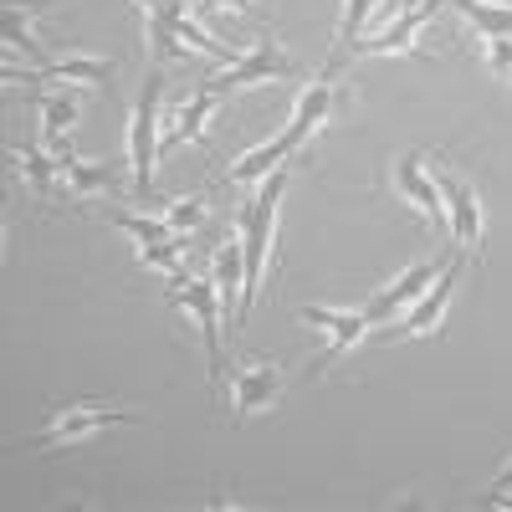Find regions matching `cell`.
Returning a JSON list of instances; mask_svg holds the SVG:
<instances>
[{
	"instance_id": "e0dca14e",
	"label": "cell",
	"mask_w": 512,
	"mask_h": 512,
	"mask_svg": "<svg viewBox=\"0 0 512 512\" xmlns=\"http://www.w3.org/2000/svg\"><path fill=\"white\" fill-rule=\"evenodd\" d=\"M216 287H221V303H226V308H241V287H246V256H241V241H231V246L216 256Z\"/></svg>"
},
{
	"instance_id": "9a60e30c",
	"label": "cell",
	"mask_w": 512,
	"mask_h": 512,
	"mask_svg": "<svg viewBox=\"0 0 512 512\" xmlns=\"http://www.w3.org/2000/svg\"><path fill=\"white\" fill-rule=\"evenodd\" d=\"M36 113H41V128H47L52 154H67V149H62V134L77 123V98H72V93H41V98H36Z\"/></svg>"
},
{
	"instance_id": "5b68a950",
	"label": "cell",
	"mask_w": 512,
	"mask_h": 512,
	"mask_svg": "<svg viewBox=\"0 0 512 512\" xmlns=\"http://www.w3.org/2000/svg\"><path fill=\"white\" fill-rule=\"evenodd\" d=\"M446 262H451V256H446ZM446 262H415L400 282H390V287H384L379 297H369V308H364V318L374 323V328H384V323H390V318H405V308L415 303V297L425 292V287H431L436 277H441V267Z\"/></svg>"
},
{
	"instance_id": "277c9868",
	"label": "cell",
	"mask_w": 512,
	"mask_h": 512,
	"mask_svg": "<svg viewBox=\"0 0 512 512\" xmlns=\"http://www.w3.org/2000/svg\"><path fill=\"white\" fill-rule=\"evenodd\" d=\"M297 62L277 47V41H256L251 52H241L231 67H221L216 77L205 82L210 93H231V88H251V82H272V77H292Z\"/></svg>"
},
{
	"instance_id": "ffe728a7",
	"label": "cell",
	"mask_w": 512,
	"mask_h": 512,
	"mask_svg": "<svg viewBox=\"0 0 512 512\" xmlns=\"http://www.w3.org/2000/svg\"><path fill=\"white\" fill-rule=\"evenodd\" d=\"M62 159V175L72 185V195H93V190H108L113 185V164H82L72 154H57Z\"/></svg>"
},
{
	"instance_id": "cb8c5ba5",
	"label": "cell",
	"mask_w": 512,
	"mask_h": 512,
	"mask_svg": "<svg viewBox=\"0 0 512 512\" xmlns=\"http://www.w3.org/2000/svg\"><path fill=\"white\" fill-rule=\"evenodd\" d=\"M164 221L175 226L180 236H185V231H195V226L205 221V200H200V195H190V200H175V205H169V216H164Z\"/></svg>"
},
{
	"instance_id": "ac0fdd59",
	"label": "cell",
	"mask_w": 512,
	"mask_h": 512,
	"mask_svg": "<svg viewBox=\"0 0 512 512\" xmlns=\"http://www.w3.org/2000/svg\"><path fill=\"white\" fill-rule=\"evenodd\" d=\"M11 159L21 164V175L31 180L36 195H52V180L62 175V159L57 154H41V149H11Z\"/></svg>"
},
{
	"instance_id": "4fadbf2b",
	"label": "cell",
	"mask_w": 512,
	"mask_h": 512,
	"mask_svg": "<svg viewBox=\"0 0 512 512\" xmlns=\"http://www.w3.org/2000/svg\"><path fill=\"white\" fill-rule=\"evenodd\" d=\"M216 108H221V93L200 88V93H195V98H190V103L175 113V123H169L164 134H159V154H164V149H175V144H185V139L195 144V139L205 134V123H210V113H216Z\"/></svg>"
},
{
	"instance_id": "7a4b0ae2",
	"label": "cell",
	"mask_w": 512,
	"mask_h": 512,
	"mask_svg": "<svg viewBox=\"0 0 512 512\" xmlns=\"http://www.w3.org/2000/svg\"><path fill=\"white\" fill-rule=\"evenodd\" d=\"M175 303L200 323L205 338V359H210V390H221V374H226V354H221V287L216 282H200V277H175Z\"/></svg>"
},
{
	"instance_id": "3957f363",
	"label": "cell",
	"mask_w": 512,
	"mask_h": 512,
	"mask_svg": "<svg viewBox=\"0 0 512 512\" xmlns=\"http://www.w3.org/2000/svg\"><path fill=\"white\" fill-rule=\"evenodd\" d=\"M139 415L134 410H113V405H77V410H62L47 431H36L21 441V451H52V446H72L82 436L103 431V425H134Z\"/></svg>"
},
{
	"instance_id": "5bb4252c",
	"label": "cell",
	"mask_w": 512,
	"mask_h": 512,
	"mask_svg": "<svg viewBox=\"0 0 512 512\" xmlns=\"http://www.w3.org/2000/svg\"><path fill=\"white\" fill-rule=\"evenodd\" d=\"M297 149H292V139L287 134H277V139H267V144H256L251 154H241L236 164H231V185H262L272 169H282V159H292Z\"/></svg>"
},
{
	"instance_id": "484cf974",
	"label": "cell",
	"mask_w": 512,
	"mask_h": 512,
	"mask_svg": "<svg viewBox=\"0 0 512 512\" xmlns=\"http://www.w3.org/2000/svg\"><path fill=\"white\" fill-rule=\"evenodd\" d=\"M507 487H512V461H507V466H502V472H497V482H492V492H507Z\"/></svg>"
},
{
	"instance_id": "30bf717a",
	"label": "cell",
	"mask_w": 512,
	"mask_h": 512,
	"mask_svg": "<svg viewBox=\"0 0 512 512\" xmlns=\"http://www.w3.org/2000/svg\"><path fill=\"white\" fill-rule=\"evenodd\" d=\"M277 390H282V369L277 364H246V369H236V379H231V410H236V420L251 415V410H267L277 400Z\"/></svg>"
},
{
	"instance_id": "d6986e66",
	"label": "cell",
	"mask_w": 512,
	"mask_h": 512,
	"mask_svg": "<svg viewBox=\"0 0 512 512\" xmlns=\"http://www.w3.org/2000/svg\"><path fill=\"white\" fill-rule=\"evenodd\" d=\"M0 36H6V47H11V52H26L36 67H52V62H47V52L36 47V36H31V26H26V11H21V6H6V16H0Z\"/></svg>"
},
{
	"instance_id": "ba28073f",
	"label": "cell",
	"mask_w": 512,
	"mask_h": 512,
	"mask_svg": "<svg viewBox=\"0 0 512 512\" xmlns=\"http://www.w3.org/2000/svg\"><path fill=\"white\" fill-rule=\"evenodd\" d=\"M395 190L420 210V216H431V226H446V195H441V180L425 175L420 154H405V159L395 164Z\"/></svg>"
},
{
	"instance_id": "9c48e42d",
	"label": "cell",
	"mask_w": 512,
	"mask_h": 512,
	"mask_svg": "<svg viewBox=\"0 0 512 512\" xmlns=\"http://www.w3.org/2000/svg\"><path fill=\"white\" fill-rule=\"evenodd\" d=\"M441 195H446V226L456 236V246H482V205H477V190L456 180V175H441Z\"/></svg>"
},
{
	"instance_id": "d4e9b609",
	"label": "cell",
	"mask_w": 512,
	"mask_h": 512,
	"mask_svg": "<svg viewBox=\"0 0 512 512\" xmlns=\"http://www.w3.org/2000/svg\"><path fill=\"white\" fill-rule=\"evenodd\" d=\"M487 57L497 72H512V41H487Z\"/></svg>"
},
{
	"instance_id": "7402d4cb",
	"label": "cell",
	"mask_w": 512,
	"mask_h": 512,
	"mask_svg": "<svg viewBox=\"0 0 512 512\" xmlns=\"http://www.w3.org/2000/svg\"><path fill=\"white\" fill-rule=\"evenodd\" d=\"M144 31H149V41H154V57L159 62H169V57H185V36L169 26V21H159L154 11H144Z\"/></svg>"
},
{
	"instance_id": "603a6c76",
	"label": "cell",
	"mask_w": 512,
	"mask_h": 512,
	"mask_svg": "<svg viewBox=\"0 0 512 512\" xmlns=\"http://www.w3.org/2000/svg\"><path fill=\"white\" fill-rule=\"evenodd\" d=\"M374 6H379V0H344V21H338V41H344V52L359 41V31L374 16Z\"/></svg>"
},
{
	"instance_id": "4316f807",
	"label": "cell",
	"mask_w": 512,
	"mask_h": 512,
	"mask_svg": "<svg viewBox=\"0 0 512 512\" xmlns=\"http://www.w3.org/2000/svg\"><path fill=\"white\" fill-rule=\"evenodd\" d=\"M216 6H231V11H251V0H216Z\"/></svg>"
},
{
	"instance_id": "52a82bcc",
	"label": "cell",
	"mask_w": 512,
	"mask_h": 512,
	"mask_svg": "<svg viewBox=\"0 0 512 512\" xmlns=\"http://www.w3.org/2000/svg\"><path fill=\"white\" fill-rule=\"evenodd\" d=\"M303 323H313V328H323V333H328V354L318 359V369H313V374H323L333 359H344V354L359 344V338L374 328L364 313H333V308H303Z\"/></svg>"
},
{
	"instance_id": "2e32d148",
	"label": "cell",
	"mask_w": 512,
	"mask_h": 512,
	"mask_svg": "<svg viewBox=\"0 0 512 512\" xmlns=\"http://www.w3.org/2000/svg\"><path fill=\"white\" fill-rule=\"evenodd\" d=\"M451 6L472 21L487 41H512V6H492V0H451Z\"/></svg>"
},
{
	"instance_id": "7c38bea8",
	"label": "cell",
	"mask_w": 512,
	"mask_h": 512,
	"mask_svg": "<svg viewBox=\"0 0 512 512\" xmlns=\"http://www.w3.org/2000/svg\"><path fill=\"white\" fill-rule=\"evenodd\" d=\"M441 6H446V0H420V6H410L405 16H395L374 41H354L349 52H410V47H415V36H420V26L431 21Z\"/></svg>"
},
{
	"instance_id": "6da1fadb",
	"label": "cell",
	"mask_w": 512,
	"mask_h": 512,
	"mask_svg": "<svg viewBox=\"0 0 512 512\" xmlns=\"http://www.w3.org/2000/svg\"><path fill=\"white\" fill-rule=\"evenodd\" d=\"M159 98H164V72L154 67L144 77V93L134 103V123H128V169H134V195H154V159H159Z\"/></svg>"
},
{
	"instance_id": "8992f818",
	"label": "cell",
	"mask_w": 512,
	"mask_h": 512,
	"mask_svg": "<svg viewBox=\"0 0 512 512\" xmlns=\"http://www.w3.org/2000/svg\"><path fill=\"white\" fill-rule=\"evenodd\" d=\"M456 277H461V256H451V262L441 267V277L425 287L415 303L405 308V318H400V333L405 338H420V333H431L441 318H446V308H451V292H456Z\"/></svg>"
},
{
	"instance_id": "44dd1931",
	"label": "cell",
	"mask_w": 512,
	"mask_h": 512,
	"mask_svg": "<svg viewBox=\"0 0 512 512\" xmlns=\"http://www.w3.org/2000/svg\"><path fill=\"white\" fill-rule=\"evenodd\" d=\"M113 226L128 231L139 246H154V241H169V236H180L169 221H154V216H134V210H113Z\"/></svg>"
},
{
	"instance_id": "8fae6325",
	"label": "cell",
	"mask_w": 512,
	"mask_h": 512,
	"mask_svg": "<svg viewBox=\"0 0 512 512\" xmlns=\"http://www.w3.org/2000/svg\"><path fill=\"white\" fill-rule=\"evenodd\" d=\"M333 103H338V93H333V77H318V82H308V93L297 98V113H292V123L282 128V134L292 139V149H303V144H308V134H318V128L328 123Z\"/></svg>"
}]
</instances>
